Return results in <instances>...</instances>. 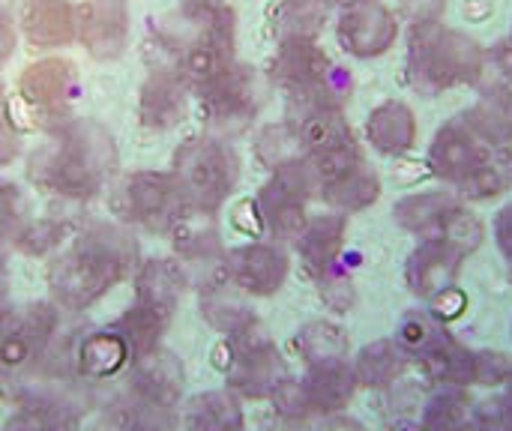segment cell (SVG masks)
Segmentation results:
<instances>
[{
    "label": "cell",
    "instance_id": "obj_1",
    "mask_svg": "<svg viewBox=\"0 0 512 431\" xmlns=\"http://www.w3.org/2000/svg\"><path fill=\"white\" fill-rule=\"evenodd\" d=\"M117 165L111 135L90 120H69L30 159V180L63 198H93Z\"/></svg>",
    "mask_w": 512,
    "mask_h": 431
},
{
    "label": "cell",
    "instance_id": "obj_2",
    "mask_svg": "<svg viewBox=\"0 0 512 431\" xmlns=\"http://www.w3.org/2000/svg\"><path fill=\"white\" fill-rule=\"evenodd\" d=\"M405 72L414 93L438 99L447 90L480 84L489 72V51L444 21L411 24Z\"/></svg>",
    "mask_w": 512,
    "mask_h": 431
},
{
    "label": "cell",
    "instance_id": "obj_3",
    "mask_svg": "<svg viewBox=\"0 0 512 431\" xmlns=\"http://www.w3.org/2000/svg\"><path fill=\"white\" fill-rule=\"evenodd\" d=\"M132 258L135 246L123 231L111 225H96L84 231L69 246V252L54 261L48 273L51 291L66 309H87L126 276Z\"/></svg>",
    "mask_w": 512,
    "mask_h": 431
},
{
    "label": "cell",
    "instance_id": "obj_4",
    "mask_svg": "<svg viewBox=\"0 0 512 431\" xmlns=\"http://www.w3.org/2000/svg\"><path fill=\"white\" fill-rule=\"evenodd\" d=\"M495 153L462 117H453L429 147V168L468 198H495L507 177V165Z\"/></svg>",
    "mask_w": 512,
    "mask_h": 431
},
{
    "label": "cell",
    "instance_id": "obj_5",
    "mask_svg": "<svg viewBox=\"0 0 512 431\" xmlns=\"http://www.w3.org/2000/svg\"><path fill=\"white\" fill-rule=\"evenodd\" d=\"M171 177L186 204L219 210L240 180V159L216 138H189L174 153Z\"/></svg>",
    "mask_w": 512,
    "mask_h": 431
},
{
    "label": "cell",
    "instance_id": "obj_6",
    "mask_svg": "<svg viewBox=\"0 0 512 431\" xmlns=\"http://www.w3.org/2000/svg\"><path fill=\"white\" fill-rule=\"evenodd\" d=\"M315 189H321V183L306 156L273 168L270 183L258 195L261 222L270 228L273 237L279 240L300 237V231L306 228V201L312 198Z\"/></svg>",
    "mask_w": 512,
    "mask_h": 431
},
{
    "label": "cell",
    "instance_id": "obj_7",
    "mask_svg": "<svg viewBox=\"0 0 512 431\" xmlns=\"http://www.w3.org/2000/svg\"><path fill=\"white\" fill-rule=\"evenodd\" d=\"M261 108L258 75L249 66L231 63L201 87V114L216 132L246 129Z\"/></svg>",
    "mask_w": 512,
    "mask_h": 431
},
{
    "label": "cell",
    "instance_id": "obj_8",
    "mask_svg": "<svg viewBox=\"0 0 512 431\" xmlns=\"http://www.w3.org/2000/svg\"><path fill=\"white\" fill-rule=\"evenodd\" d=\"M183 195L171 174L159 171H135L126 174L111 198L114 213H120L126 222H138L150 231L171 228L174 216L183 207Z\"/></svg>",
    "mask_w": 512,
    "mask_h": 431
},
{
    "label": "cell",
    "instance_id": "obj_9",
    "mask_svg": "<svg viewBox=\"0 0 512 431\" xmlns=\"http://www.w3.org/2000/svg\"><path fill=\"white\" fill-rule=\"evenodd\" d=\"M336 36L351 57H384L399 39V18L384 0H360L339 9Z\"/></svg>",
    "mask_w": 512,
    "mask_h": 431
},
{
    "label": "cell",
    "instance_id": "obj_10",
    "mask_svg": "<svg viewBox=\"0 0 512 431\" xmlns=\"http://www.w3.org/2000/svg\"><path fill=\"white\" fill-rule=\"evenodd\" d=\"M75 36L96 60H114L126 51L129 9L123 0H84L75 9Z\"/></svg>",
    "mask_w": 512,
    "mask_h": 431
},
{
    "label": "cell",
    "instance_id": "obj_11",
    "mask_svg": "<svg viewBox=\"0 0 512 431\" xmlns=\"http://www.w3.org/2000/svg\"><path fill=\"white\" fill-rule=\"evenodd\" d=\"M270 78L291 96L333 81V60L315 39H282L270 63Z\"/></svg>",
    "mask_w": 512,
    "mask_h": 431
},
{
    "label": "cell",
    "instance_id": "obj_12",
    "mask_svg": "<svg viewBox=\"0 0 512 431\" xmlns=\"http://www.w3.org/2000/svg\"><path fill=\"white\" fill-rule=\"evenodd\" d=\"M18 90H21L24 102L39 111H48V114L63 111L75 90V63H69L63 57L36 60L21 72Z\"/></svg>",
    "mask_w": 512,
    "mask_h": 431
},
{
    "label": "cell",
    "instance_id": "obj_13",
    "mask_svg": "<svg viewBox=\"0 0 512 431\" xmlns=\"http://www.w3.org/2000/svg\"><path fill=\"white\" fill-rule=\"evenodd\" d=\"M228 270H231L234 285H240L249 294L267 297V294H276L282 282L288 279V258L276 246L252 243L231 255Z\"/></svg>",
    "mask_w": 512,
    "mask_h": 431
},
{
    "label": "cell",
    "instance_id": "obj_14",
    "mask_svg": "<svg viewBox=\"0 0 512 431\" xmlns=\"http://www.w3.org/2000/svg\"><path fill=\"white\" fill-rule=\"evenodd\" d=\"M417 114L402 99H387L375 105L366 117V138L384 156H405L417 147Z\"/></svg>",
    "mask_w": 512,
    "mask_h": 431
},
{
    "label": "cell",
    "instance_id": "obj_15",
    "mask_svg": "<svg viewBox=\"0 0 512 431\" xmlns=\"http://www.w3.org/2000/svg\"><path fill=\"white\" fill-rule=\"evenodd\" d=\"M186 111V81L180 72L156 69L144 78L138 96L141 123L150 129H171L183 120Z\"/></svg>",
    "mask_w": 512,
    "mask_h": 431
},
{
    "label": "cell",
    "instance_id": "obj_16",
    "mask_svg": "<svg viewBox=\"0 0 512 431\" xmlns=\"http://www.w3.org/2000/svg\"><path fill=\"white\" fill-rule=\"evenodd\" d=\"M462 120L495 150L512 147V84H495L462 114Z\"/></svg>",
    "mask_w": 512,
    "mask_h": 431
},
{
    "label": "cell",
    "instance_id": "obj_17",
    "mask_svg": "<svg viewBox=\"0 0 512 431\" xmlns=\"http://www.w3.org/2000/svg\"><path fill=\"white\" fill-rule=\"evenodd\" d=\"M21 30L39 48L66 45L75 36V9L66 0H27L21 6Z\"/></svg>",
    "mask_w": 512,
    "mask_h": 431
},
{
    "label": "cell",
    "instance_id": "obj_18",
    "mask_svg": "<svg viewBox=\"0 0 512 431\" xmlns=\"http://www.w3.org/2000/svg\"><path fill=\"white\" fill-rule=\"evenodd\" d=\"M93 431H174L171 405H162L135 390V396L108 405Z\"/></svg>",
    "mask_w": 512,
    "mask_h": 431
},
{
    "label": "cell",
    "instance_id": "obj_19",
    "mask_svg": "<svg viewBox=\"0 0 512 431\" xmlns=\"http://www.w3.org/2000/svg\"><path fill=\"white\" fill-rule=\"evenodd\" d=\"M171 240L174 249L183 258H210L219 249V222H216V210L207 207H195V204H183L180 213L171 222Z\"/></svg>",
    "mask_w": 512,
    "mask_h": 431
},
{
    "label": "cell",
    "instance_id": "obj_20",
    "mask_svg": "<svg viewBox=\"0 0 512 431\" xmlns=\"http://www.w3.org/2000/svg\"><path fill=\"white\" fill-rule=\"evenodd\" d=\"M459 258H462V252L456 246H450L447 240H426L408 267V279H411L414 291L417 294L447 291L450 279L459 270Z\"/></svg>",
    "mask_w": 512,
    "mask_h": 431
},
{
    "label": "cell",
    "instance_id": "obj_21",
    "mask_svg": "<svg viewBox=\"0 0 512 431\" xmlns=\"http://www.w3.org/2000/svg\"><path fill=\"white\" fill-rule=\"evenodd\" d=\"M186 291V276L174 261H147L135 279V303L153 306L165 315H174L180 297Z\"/></svg>",
    "mask_w": 512,
    "mask_h": 431
},
{
    "label": "cell",
    "instance_id": "obj_22",
    "mask_svg": "<svg viewBox=\"0 0 512 431\" xmlns=\"http://www.w3.org/2000/svg\"><path fill=\"white\" fill-rule=\"evenodd\" d=\"M342 237H345V219L336 213H327V216L306 222V228L300 231L297 240H300V255L309 264V270L324 273L339 255Z\"/></svg>",
    "mask_w": 512,
    "mask_h": 431
},
{
    "label": "cell",
    "instance_id": "obj_23",
    "mask_svg": "<svg viewBox=\"0 0 512 431\" xmlns=\"http://www.w3.org/2000/svg\"><path fill=\"white\" fill-rule=\"evenodd\" d=\"M321 192L324 198L333 204V207H342V210H363L369 207L372 201H378L381 195V180L378 174L366 165V159L348 171H342L339 177L321 183Z\"/></svg>",
    "mask_w": 512,
    "mask_h": 431
},
{
    "label": "cell",
    "instance_id": "obj_24",
    "mask_svg": "<svg viewBox=\"0 0 512 431\" xmlns=\"http://www.w3.org/2000/svg\"><path fill=\"white\" fill-rule=\"evenodd\" d=\"M333 9V0H282L273 9L279 39H315Z\"/></svg>",
    "mask_w": 512,
    "mask_h": 431
},
{
    "label": "cell",
    "instance_id": "obj_25",
    "mask_svg": "<svg viewBox=\"0 0 512 431\" xmlns=\"http://www.w3.org/2000/svg\"><path fill=\"white\" fill-rule=\"evenodd\" d=\"M129 357H132V351L117 330L114 333H96V336L84 339L78 348V366H81V372H87L93 378L117 375Z\"/></svg>",
    "mask_w": 512,
    "mask_h": 431
},
{
    "label": "cell",
    "instance_id": "obj_26",
    "mask_svg": "<svg viewBox=\"0 0 512 431\" xmlns=\"http://www.w3.org/2000/svg\"><path fill=\"white\" fill-rule=\"evenodd\" d=\"M189 431H243V414L234 399L222 393H204L189 408Z\"/></svg>",
    "mask_w": 512,
    "mask_h": 431
},
{
    "label": "cell",
    "instance_id": "obj_27",
    "mask_svg": "<svg viewBox=\"0 0 512 431\" xmlns=\"http://www.w3.org/2000/svg\"><path fill=\"white\" fill-rule=\"evenodd\" d=\"M201 309H204V318L213 327L225 330V333H237V330L255 324V318L249 315V309L225 285H210L201 294Z\"/></svg>",
    "mask_w": 512,
    "mask_h": 431
},
{
    "label": "cell",
    "instance_id": "obj_28",
    "mask_svg": "<svg viewBox=\"0 0 512 431\" xmlns=\"http://www.w3.org/2000/svg\"><path fill=\"white\" fill-rule=\"evenodd\" d=\"M6 431H75V417L57 405L33 402L9 420Z\"/></svg>",
    "mask_w": 512,
    "mask_h": 431
},
{
    "label": "cell",
    "instance_id": "obj_29",
    "mask_svg": "<svg viewBox=\"0 0 512 431\" xmlns=\"http://www.w3.org/2000/svg\"><path fill=\"white\" fill-rule=\"evenodd\" d=\"M27 228V204L21 192L9 183H0V243L18 240Z\"/></svg>",
    "mask_w": 512,
    "mask_h": 431
},
{
    "label": "cell",
    "instance_id": "obj_30",
    "mask_svg": "<svg viewBox=\"0 0 512 431\" xmlns=\"http://www.w3.org/2000/svg\"><path fill=\"white\" fill-rule=\"evenodd\" d=\"M399 6L411 24H426V21H441L447 0H399Z\"/></svg>",
    "mask_w": 512,
    "mask_h": 431
},
{
    "label": "cell",
    "instance_id": "obj_31",
    "mask_svg": "<svg viewBox=\"0 0 512 431\" xmlns=\"http://www.w3.org/2000/svg\"><path fill=\"white\" fill-rule=\"evenodd\" d=\"M495 237H498V246H501V252H504V258H507L512 270V204L507 210H501V216L495 222Z\"/></svg>",
    "mask_w": 512,
    "mask_h": 431
},
{
    "label": "cell",
    "instance_id": "obj_32",
    "mask_svg": "<svg viewBox=\"0 0 512 431\" xmlns=\"http://www.w3.org/2000/svg\"><path fill=\"white\" fill-rule=\"evenodd\" d=\"M489 66H498L501 69V75L512 81V36L510 39H504V42H498L492 51H489Z\"/></svg>",
    "mask_w": 512,
    "mask_h": 431
},
{
    "label": "cell",
    "instance_id": "obj_33",
    "mask_svg": "<svg viewBox=\"0 0 512 431\" xmlns=\"http://www.w3.org/2000/svg\"><path fill=\"white\" fill-rule=\"evenodd\" d=\"M15 153H18V141H15V135H12V129H9V123L3 120V111H0V165L12 162V159H15Z\"/></svg>",
    "mask_w": 512,
    "mask_h": 431
},
{
    "label": "cell",
    "instance_id": "obj_34",
    "mask_svg": "<svg viewBox=\"0 0 512 431\" xmlns=\"http://www.w3.org/2000/svg\"><path fill=\"white\" fill-rule=\"evenodd\" d=\"M12 51H15V30H12L9 18L0 12V66L12 57Z\"/></svg>",
    "mask_w": 512,
    "mask_h": 431
},
{
    "label": "cell",
    "instance_id": "obj_35",
    "mask_svg": "<svg viewBox=\"0 0 512 431\" xmlns=\"http://www.w3.org/2000/svg\"><path fill=\"white\" fill-rule=\"evenodd\" d=\"M351 3H360V0H333V6H339V9L342 6H351Z\"/></svg>",
    "mask_w": 512,
    "mask_h": 431
},
{
    "label": "cell",
    "instance_id": "obj_36",
    "mask_svg": "<svg viewBox=\"0 0 512 431\" xmlns=\"http://www.w3.org/2000/svg\"><path fill=\"white\" fill-rule=\"evenodd\" d=\"M510 171H512V162H510Z\"/></svg>",
    "mask_w": 512,
    "mask_h": 431
}]
</instances>
